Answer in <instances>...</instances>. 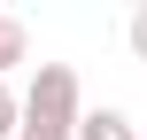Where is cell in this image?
Returning a JSON list of instances; mask_svg holds the SVG:
<instances>
[{
    "instance_id": "cell-1",
    "label": "cell",
    "mask_w": 147,
    "mask_h": 140,
    "mask_svg": "<svg viewBox=\"0 0 147 140\" xmlns=\"http://www.w3.org/2000/svg\"><path fill=\"white\" fill-rule=\"evenodd\" d=\"M78 109H85L78 70H70V62H39V70H31V94L16 101V125H31V132H62V140H70Z\"/></svg>"
},
{
    "instance_id": "cell-2",
    "label": "cell",
    "mask_w": 147,
    "mask_h": 140,
    "mask_svg": "<svg viewBox=\"0 0 147 140\" xmlns=\"http://www.w3.org/2000/svg\"><path fill=\"white\" fill-rule=\"evenodd\" d=\"M70 140H140V132H132V117H124V109H78Z\"/></svg>"
},
{
    "instance_id": "cell-3",
    "label": "cell",
    "mask_w": 147,
    "mask_h": 140,
    "mask_svg": "<svg viewBox=\"0 0 147 140\" xmlns=\"http://www.w3.org/2000/svg\"><path fill=\"white\" fill-rule=\"evenodd\" d=\"M16 62H31V39H23V23H16V16L0 8V78H8Z\"/></svg>"
},
{
    "instance_id": "cell-4",
    "label": "cell",
    "mask_w": 147,
    "mask_h": 140,
    "mask_svg": "<svg viewBox=\"0 0 147 140\" xmlns=\"http://www.w3.org/2000/svg\"><path fill=\"white\" fill-rule=\"evenodd\" d=\"M124 39H132V55H140V62H147V0H140V8H132V23H124Z\"/></svg>"
},
{
    "instance_id": "cell-5",
    "label": "cell",
    "mask_w": 147,
    "mask_h": 140,
    "mask_svg": "<svg viewBox=\"0 0 147 140\" xmlns=\"http://www.w3.org/2000/svg\"><path fill=\"white\" fill-rule=\"evenodd\" d=\"M0 140H16V94H8V78H0Z\"/></svg>"
},
{
    "instance_id": "cell-6",
    "label": "cell",
    "mask_w": 147,
    "mask_h": 140,
    "mask_svg": "<svg viewBox=\"0 0 147 140\" xmlns=\"http://www.w3.org/2000/svg\"><path fill=\"white\" fill-rule=\"evenodd\" d=\"M16 140H62V132H31V125H16Z\"/></svg>"
}]
</instances>
